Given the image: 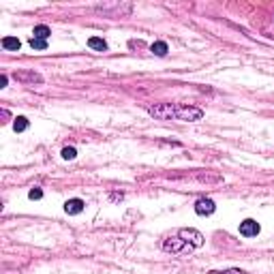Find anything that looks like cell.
<instances>
[{
	"mask_svg": "<svg viewBox=\"0 0 274 274\" xmlns=\"http://www.w3.org/2000/svg\"><path fill=\"white\" fill-rule=\"evenodd\" d=\"M152 118L156 120H176V122H197L203 118V110L193 105H180V103H156L146 107Z\"/></svg>",
	"mask_w": 274,
	"mask_h": 274,
	"instance_id": "obj_1",
	"label": "cell"
},
{
	"mask_svg": "<svg viewBox=\"0 0 274 274\" xmlns=\"http://www.w3.org/2000/svg\"><path fill=\"white\" fill-rule=\"evenodd\" d=\"M203 244V236L197 229H178L176 236H169L163 242V251L165 253H187L193 249H199Z\"/></svg>",
	"mask_w": 274,
	"mask_h": 274,
	"instance_id": "obj_2",
	"label": "cell"
},
{
	"mask_svg": "<svg viewBox=\"0 0 274 274\" xmlns=\"http://www.w3.org/2000/svg\"><path fill=\"white\" fill-rule=\"evenodd\" d=\"M214 210H217V203L208 197H201L195 201V212H197L199 217H210V214H214Z\"/></svg>",
	"mask_w": 274,
	"mask_h": 274,
	"instance_id": "obj_3",
	"label": "cell"
},
{
	"mask_svg": "<svg viewBox=\"0 0 274 274\" xmlns=\"http://www.w3.org/2000/svg\"><path fill=\"white\" fill-rule=\"evenodd\" d=\"M259 231H261V227L255 219H247L240 223V236H244V238H253V236H257Z\"/></svg>",
	"mask_w": 274,
	"mask_h": 274,
	"instance_id": "obj_4",
	"label": "cell"
},
{
	"mask_svg": "<svg viewBox=\"0 0 274 274\" xmlns=\"http://www.w3.org/2000/svg\"><path fill=\"white\" fill-rule=\"evenodd\" d=\"M84 199H80V197H75V199H68L66 203H64V210H66V214H80L82 210H84Z\"/></svg>",
	"mask_w": 274,
	"mask_h": 274,
	"instance_id": "obj_5",
	"label": "cell"
},
{
	"mask_svg": "<svg viewBox=\"0 0 274 274\" xmlns=\"http://www.w3.org/2000/svg\"><path fill=\"white\" fill-rule=\"evenodd\" d=\"M88 47H90V50H96V52H107V43H105V39H101V37H90L88 39Z\"/></svg>",
	"mask_w": 274,
	"mask_h": 274,
	"instance_id": "obj_6",
	"label": "cell"
},
{
	"mask_svg": "<svg viewBox=\"0 0 274 274\" xmlns=\"http://www.w3.org/2000/svg\"><path fill=\"white\" fill-rule=\"evenodd\" d=\"M3 47L5 50H11V52H19V47H22V41L15 37H5L3 39Z\"/></svg>",
	"mask_w": 274,
	"mask_h": 274,
	"instance_id": "obj_7",
	"label": "cell"
},
{
	"mask_svg": "<svg viewBox=\"0 0 274 274\" xmlns=\"http://www.w3.org/2000/svg\"><path fill=\"white\" fill-rule=\"evenodd\" d=\"M32 35H35V39H43V41H47V39H50V35H52V30H50V26L39 24V26H35Z\"/></svg>",
	"mask_w": 274,
	"mask_h": 274,
	"instance_id": "obj_8",
	"label": "cell"
},
{
	"mask_svg": "<svg viewBox=\"0 0 274 274\" xmlns=\"http://www.w3.org/2000/svg\"><path fill=\"white\" fill-rule=\"evenodd\" d=\"M150 50H152V54H154V56H161V58H163V56H167L169 47H167V43H165V41H154Z\"/></svg>",
	"mask_w": 274,
	"mask_h": 274,
	"instance_id": "obj_9",
	"label": "cell"
},
{
	"mask_svg": "<svg viewBox=\"0 0 274 274\" xmlns=\"http://www.w3.org/2000/svg\"><path fill=\"white\" fill-rule=\"evenodd\" d=\"M13 129H15V133H24L28 129V118L26 116H17L15 122H13Z\"/></svg>",
	"mask_w": 274,
	"mask_h": 274,
	"instance_id": "obj_10",
	"label": "cell"
},
{
	"mask_svg": "<svg viewBox=\"0 0 274 274\" xmlns=\"http://www.w3.org/2000/svg\"><path fill=\"white\" fill-rule=\"evenodd\" d=\"M77 156V150L73 148V146H66V148H62V159L64 161H71V159H75Z\"/></svg>",
	"mask_w": 274,
	"mask_h": 274,
	"instance_id": "obj_11",
	"label": "cell"
},
{
	"mask_svg": "<svg viewBox=\"0 0 274 274\" xmlns=\"http://www.w3.org/2000/svg\"><path fill=\"white\" fill-rule=\"evenodd\" d=\"M30 47L32 50H47V41H43V39H30Z\"/></svg>",
	"mask_w": 274,
	"mask_h": 274,
	"instance_id": "obj_12",
	"label": "cell"
},
{
	"mask_svg": "<svg viewBox=\"0 0 274 274\" xmlns=\"http://www.w3.org/2000/svg\"><path fill=\"white\" fill-rule=\"evenodd\" d=\"M15 77H17V80H22V82H28V80H32V82H41V75H32V73H17Z\"/></svg>",
	"mask_w": 274,
	"mask_h": 274,
	"instance_id": "obj_13",
	"label": "cell"
},
{
	"mask_svg": "<svg viewBox=\"0 0 274 274\" xmlns=\"http://www.w3.org/2000/svg\"><path fill=\"white\" fill-rule=\"evenodd\" d=\"M208 274H249V272H244L240 268H229V270H210Z\"/></svg>",
	"mask_w": 274,
	"mask_h": 274,
	"instance_id": "obj_14",
	"label": "cell"
},
{
	"mask_svg": "<svg viewBox=\"0 0 274 274\" xmlns=\"http://www.w3.org/2000/svg\"><path fill=\"white\" fill-rule=\"evenodd\" d=\"M28 197H30V199H41L43 197V191L39 189V187H35V189H30V193H28Z\"/></svg>",
	"mask_w": 274,
	"mask_h": 274,
	"instance_id": "obj_15",
	"label": "cell"
},
{
	"mask_svg": "<svg viewBox=\"0 0 274 274\" xmlns=\"http://www.w3.org/2000/svg\"><path fill=\"white\" fill-rule=\"evenodd\" d=\"M7 84H9V75H3L0 77V88H7Z\"/></svg>",
	"mask_w": 274,
	"mask_h": 274,
	"instance_id": "obj_16",
	"label": "cell"
}]
</instances>
